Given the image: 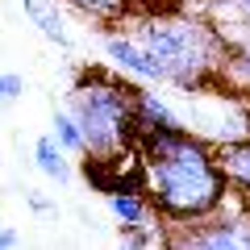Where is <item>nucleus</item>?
<instances>
[{"mask_svg": "<svg viewBox=\"0 0 250 250\" xmlns=\"http://www.w3.org/2000/svg\"><path fill=\"white\" fill-rule=\"evenodd\" d=\"M50 125H54V129H50L54 142H59L67 154H88V146H83V129H80V121L71 117V108H59Z\"/></svg>", "mask_w": 250, "mask_h": 250, "instance_id": "11", "label": "nucleus"}, {"mask_svg": "<svg viewBox=\"0 0 250 250\" xmlns=\"http://www.w3.org/2000/svg\"><path fill=\"white\" fill-rule=\"evenodd\" d=\"M104 54L113 59L117 71L129 75V80H138V83H163L159 80V67L146 59V50L129 34H104Z\"/></svg>", "mask_w": 250, "mask_h": 250, "instance_id": "5", "label": "nucleus"}, {"mask_svg": "<svg viewBox=\"0 0 250 250\" xmlns=\"http://www.w3.org/2000/svg\"><path fill=\"white\" fill-rule=\"evenodd\" d=\"M108 213L121 221V233L125 229H150L154 225V205L146 196V188H108Z\"/></svg>", "mask_w": 250, "mask_h": 250, "instance_id": "6", "label": "nucleus"}, {"mask_svg": "<svg viewBox=\"0 0 250 250\" xmlns=\"http://www.w3.org/2000/svg\"><path fill=\"white\" fill-rule=\"evenodd\" d=\"M213 159H217V167L225 175V188L250 200V134L213 142Z\"/></svg>", "mask_w": 250, "mask_h": 250, "instance_id": "4", "label": "nucleus"}, {"mask_svg": "<svg viewBox=\"0 0 250 250\" xmlns=\"http://www.w3.org/2000/svg\"><path fill=\"white\" fill-rule=\"evenodd\" d=\"M134 83L117 80L104 71H83L75 88L67 92V108L83 129L88 163L121 159L138 142V113H134Z\"/></svg>", "mask_w": 250, "mask_h": 250, "instance_id": "3", "label": "nucleus"}, {"mask_svg": "<svg viewBox=\"0 0 250 250\" xmlns=\"http://www.w3.org/2000/svg\"><path fill=\"white\" fill-rule=\"evenodd\" d=\"M142 188L154 213L175 225L205 221L225 200V175L213 159V142L188 129L142 138Z\"/></svg>", "mask_w": 250, "mask_h": 250, "instance_id": "1", "label": "nucleus"}, {"mask_svg": "<svg viewBox=\"0 0 250 250\" xmlns=\"http://www.w3.org/2000/svg\"><path fill=\"white\" fill-rule=\"evenodd\" d=\"M34 167L42 171L46 179H54V184H67V179H71V163H67V150L54 142V134H42V138L34 142Z\"/></svg>", "mask_w": 250, "mask_h": 250, "instance_id": "9", "label": "nucleus"}, {"mask_svg": "<svg viewBox=\"0 0 250 250\" xmlns=\"http://www.w3.org/2000/svg\"><path fill=\"white\" fill-rule=\"evenodd\" d=\"M21 96H25V80H21L17 71H0V108L17 104Z\"/></svg>", "mask_w": 250, "mask_h": 250, "instance_id": "13", "label": "nucleus"}, {"mask_svg": "<svg viewBox=\"0 0 250 250\" xmlns=\"http://www.w3.org/2000/svg\"><path fill=\"white\" fill-rule=\"evenodd\" d=\"M146 50V59L159 67V80L179 92H200V88H221V67H225V34L217 29L213 17L205 13H129V29Z\"/></svg>", "mask_w": 250, "mask_h": 250, "instance_id": "2", "label": "nucleus"}, {"mask_svg": "<svg viewBox=\"0 0 250 250\" xmlns=\"http://www.w3.org/2000/svg\"><path fill=\"white\" fill-rule=\"evenodd\" d=\"M21 4H25V17L38 25V34H42L50 46H59V50H71V46H75L71 42V29H67V21L59 17L54 4H46V0H21Z\"/></svg>", "mask_w": 250, "mask_h": 250, "instance_id": "8", "label": "nucleus"}, {"mask_svg": "<svg viewBox=\"0 0 250 250\" xmlns=\"http://www.w3.org/2000/svg\"><path fill=\"white\" fill-rule=\"evenodd\" d=\"M75 9L83 13V17H92L96 25H125L129 21V0H71Z\"/></svg>", "mask_w": 250, "mask_h": 250, "instance_id": "10", "label": "nucleus"}, {"mask_svg": "<svg viewBox=\"0 0 250 250\" xmlns=\"http://www.w3.org/2000/svg\"><path fill=\"white\" fill-rule=\"evenodd\" d=\"M134 113H138V138H146V134H167V129H184L179 113L159 96V92H154V83H142V88H138Z\"/></svg>", "mask_w": 250, "mask_h": 250, "instance_id": "7", "label": "nucleus"}, {"mask_svg": "<svg viewBox=\"0 0 250 250\" xmlns=\"http://www.w3.org/2000/svg\"><path fill=\"white\" fill-rule=\"evenodd\" d=\"M175 4H205V9H208V0H175Z\"/></svg>", "mask_w": 250, "mask_h": 250, "instance_id": "16", "label": "nucleus"}, {"mask_svg": "<svg viewBox=\"0 0 250 250\" xmlns=\"http://www.w3.org/2000/svg\"><path fill=\"white\" fill-rule=\"evenodd\" d=\"M29 208H34V213H54V205L46 196H38V192H29Z\"/></svg>", "mask_w": 250, "mask_h": 250, "instance_id": "15", "label": "nucleus"}, {"mask_svg": "<svg viewBox=\"0 0 250 250\" xmlns=\"http://www.w3.org/2000/svg\"><path fill=\"white\" fill-rule=\"evenodd\" d=\"M13 246H21V233L13 225H0V250H13Z\"/></svg>", "mask_w": 250, "mask_h": 250, "instance_id": "14", "label": "nucleus"}, {"mask_svg": "<svg viewBox=\"0 0 250 250\" xmlns=\"http://www.w3.org/2000/svg\"><path fill=\"white\" fill-rule=\"evenodd\" d=\"M208 9H213L217 29L221 25H238V21H250V0H208Z\"/></svg>", "mask_w": 250, "mask_h": 250, "instance_id": "12", "label": "nucleus"}]
</instances>
